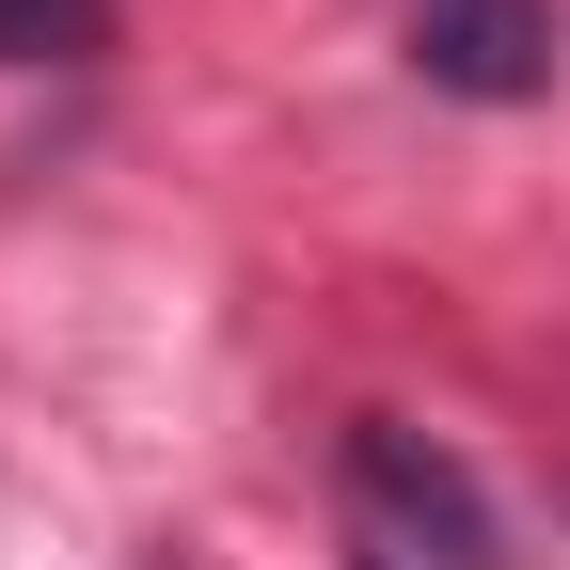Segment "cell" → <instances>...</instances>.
I'll list each match as a JSON object with an SVG mask.
<instances>
[{"instance_id":"cell-1","label":"cell","mask_w":570,"mask_h":570,"mask_svg":"<svg viewBox=\"0 0 570 570\" xmlns=\"http://www.w3.org/2000/svg\"><path fill=\"white\" fill-rule=\"evenodd\" d=\"M412 63H428V96L523 111V96H554L570 17H554V0H412Z\"/></svg>"},{"instance_id":"cell-2","label":"cell","mask_w":570,"mask_h":570,"mask_svg":"<svg viewBox=\"0 0 570 570\" xmlns=\"http://www.w3.org/2000/svg\"><path fill=\"white\" fill-rule=\"evenodd\" d=\"M348 475L381 491V523H412V539H444V570H508V523H491V491L444 460V444H412V428H348Z\"/></svg>"},{"instance_id":"cell-3","label":"cell","mask_w":570,"mask_h":570,"mask_svg":"<svg viewBox=\"0 0 570 570\" xmlns=\"http://www.w3.org/2000/svg\"><path fill=\"white\" fill-rule=\"evenodd\" d=\"M96 32H111V0H0V63H63Z\"/></svg>"}]
</instances>
